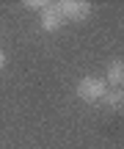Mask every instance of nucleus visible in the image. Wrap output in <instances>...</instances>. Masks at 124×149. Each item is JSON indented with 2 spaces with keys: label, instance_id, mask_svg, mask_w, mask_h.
I'll return each instance as SVG.
<instances>
[{
  "label": "nucleus",
  "instance_id": "4",
  "mask_svg": "<svg viewBox=\"0 0 124 149\" xmlns=\"http://www.w3.org/2000/svg\"><path fill=\"white\" fill-rule=\"evenodd\" d=\"M105 77H108V80H105L108 86H113V88H124V61H110Z\"/></svg>",
  "mask_w": 124,
  "mask_h": 149
},
{
  "label": "nucleus",
  "instance_id": "2",
  "mask_svg": "<svg viewBox=\"0 0 124 149\" xmlns=\"http://www.w3.org/2000/svg\"><path fill=\"white\" fill-rule=\"evenodd\" d=\"M58 11L64 14V19H86L88 14H91V6L86 3V0H61Z\"/></svg>",
  "mask_w": 124,
  "mask_h": 149
},
{
  "label": "nucleus",
  "instance_id": "6",
  "mask_svg": "<svg viewBox=\"0 0 124 149\" xmlns=\"http://www.w3.org/2000/svg\"><path fill=\"white\" fill-rule=\"evenodd\" d=\"M25 6H28V8H39V11H42V8H47V0H25Z\"/></svg>",
  "mask_w": 124,
  "mask_h": 149
},
{
  "label": "nucleus",
  "instance_id": "3",
  "mask_svg": "<svg viewBox=\"0 0 124 149\" xmlns=\"http://www.w3.org/2000/svg\"><path fill=\"white\" fill-rule=\"evenodd\" d=\"M39 22H42V31L53 33V31H58L66 19H64V14L58 11V6H55V3H47V8L39 11Z\"/></svg>",
  "mask_w": 124,
  "mask_h": 149
},
{
  "label": "nucleus",
  "instance_id": "1",
  "mask_svg": "<svg viewBox=\"0 0 124 149\" xmlns=\"http://www.w3.org/2000/svg\"><path fill=\"white\" fill-rule=\"evenodd\" d=\"M105 94H108L105 77H94V74L80 77V83H77V97H80V100H86V102H102Z\"/></svg>",
  "mask_w": 124,
  "mask_h": 149
},
{
  "label": "nucleus",
  "instance_id": "7",
  "mask_svg": "<svg viewBox=\"0 0 124 149\" xmlns=\"http://www.w3.org/2000/svg\"><path fill=\"white\" fill-rule=\"evenodd\" d=\"M6 66V55H3V50H0V69Z\"/></svg>",
  "mask_w": 124,
  "mask_h": 149
},
{
  "label": "nucleus",
  "instance_id": "5",
  "mask_svg": "<svg viewBox=\"0 0 124 149\" xmlns=\"http://www.w3.org/2000/svg\"><path fill=\"white\" fill-rule=\"evenodd\" d=\"M102 102L108 108H121L124 105V88H108V94H105Z\"/></svg>",
  "mask_w": 124,
  "mask_h": 149
}]
</instances>
